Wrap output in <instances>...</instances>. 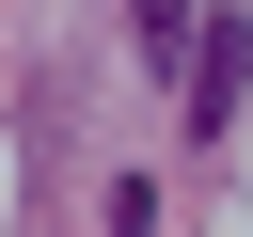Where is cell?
Returning a JSON list of instances; mask_svg holds the SVG:
<instances>
[{
    "mask_svg": "<svg viewBox=\"0 0 253 237\" xmlns=\"http://www.w3.org/2000/svg\"><path fill=\"white\" fill-rule=\"evenodd\" d=\"M237 63H253V16L221 0V16H206V47L174 63V79H190V126H221V111H237Z\"/></svg>",
    "mask_w": 253,
    "mask_h": 237,
    "instance_id": "1",
    "label": "cell"
}]
</instances>
